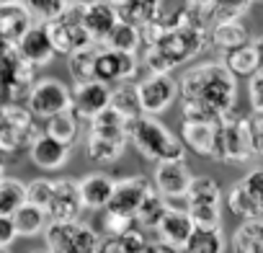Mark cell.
<instances>
[{"instance_id":"obj_1","label":"cell","mask_w":263,"mask_h":253,"mask_svg":"<svg viewBox=\"0 0 263 253\" xmlns=\"http://www.w3.org/2000/svg\"><path fill=\"white\" fill-rule=\"evenodd\" d=\"M183 119L219 124L237 103V78L224 62H199L178 80Z\"/></svg>"},{"instance_id":"obj_2","label":"cell","mask_w":263,"mask_h":253,"mask_svg":"<svg viewBox=\"0 0 263 253\" xmlns=\"http://www.w3.org/2000/svg\"><path fill=\"white\" fill-rule=\"evenodd\" d=\"M129 142L145 160L155 166L168 160H186V148L181 137L173 135L155 116H137L135 121H129Z\"/></svg>"},{"instance_id":"obj_3","label":"cell","mask_w":263,"mask_h":253,"mask_svg":"<svg viewBox=\"0 0 263 253\" xmlns=\"http://www.w3.org/2000/svg\"><path fill=\"white\" fill-rule=\"evenodd\" d=\"M253 140H250V124L248 116L232 111L217 124V148H214V160L242 166L253 160Z\"/></svg>"},{"instance_id":"obj_4","label":"cell","mask_w":263,"mask_h":253,"mask_svg":"<svg viewBox=\"0 0 263 253\" xmlns=\"http://www.w3.org/2000/svg\"><path fill=\"white\" fill-rule=\"evenodd\" d=\"M47 253H98L101 235L88 222H49L44 230Z\"/></svg>"},{"instance_id":"obj_5","label":"cell","mask_w":263,"mask_h":253,"mask_svg":"<svg viewBox=\"0 0 263 253\" xmlns=\"http://www.w3.org/2000/svg\"><path fill=\"white\" fill-rule=\"evenodd\" d=\"M70 103H72V88L54 78L36 80L29 91V114L42 121H49L52 116L70 111Z\"/></svg>"},{"instance_id":"obj_6","label":"cell","mask_w":263,"mask_h":253,"mask_svg":"<svg viewBox=\"0 0 263 253\" xmlns=\"http://www.w3.org/2000/svg\"><path fill=\"white\" fill-rule=\"evenodd\" d=\"M178 16H181V11H178ZM209 44V34L206 31H199V29H194L191 24H186V19L181 16L178 19V24L155 44V47H160L178 67L186 62V60H191V57H196L204 47ZM150 47V44H147Z\"/></svg>"},{"instance_id":"obj_7","label":"cell","mask_w":263,"mask_h":253,"mask_svg":"<svg viewBox=\"0 0 263 253\" xmlns=\"http://www.w3.org/2000/svg\"><path fill=\"white\" fill-rule=\"evenodd\" d=\"M142 116H158L173 106L178 98V80L173 75H145L135 83Z\"/></svg>"},{"instance_id":"obj_8","label":"cell","mask_w":263,"mask_h":253,"mask_svg":"<svg viewBox=\"0 0 263 253\" xmlns=\"http://www.w3.org/2000/svg\"><path fill=\"white\" fill-rule=\"evenodd\" d=\"M111 106V85L101 80L80 83L72 85V103L70 111L75 114L78 121H93L98 114H103Z\"/></svg>"},{"instance_id":"obj_9","label":"cell","mask_w":263,"mask_h":253,"mask_svg":"<svg viewBox=\"0 0 263 253\" xmlns=\"http://www.w3.org/2000/svg\"><path fill=\"white\" fill-rule=\"evenodd\" d=\"M153 191L150 181L145 176H126V178H119L114 184V194H111V202H108V212H116V214H124V217H132L140 212L142 202L147 199V194Z\"/></svg>"},{"instance_id":"obj_10","label":"cell","mask_w":263,"mask_h":253,"mask_svg":"<svg viewBox=\"0 0 263 253\" xmlns=\"http://www.w3.org/2000/svg\"><path fill=\"white\" fill-rule=\"evenodd\" d=\"M191 168L186 160H168V163H158L155 166V191L165 199V202H173V199H186V191L191 186Z\"/></svg>"},{"instance_id":"obj_11","label":"cell","mask_w":263,"mask_h":253,"mask_svg":"<svg viewBox=\"0 0 263 253\" xmlns=\"http://www.w3.org/2000/svg\"><path fill=\"white\" fill-rule=\"evenodd\" d=\"M140 70V57L137 55H121V52H108L98 47L96 57V80L111 85V83H126L137 75Z\"/></svg>"},{"instance_id":"obj_12","label":"cell","mask_w":263,"mask_h":253,"mask_svg":"<svg viewBox=\"0 0 263 253\" xmlns=\"http://www.w3.org/2000/svg\"><path fill=\"white\" fill-rule=\"evenodd\" d=\"M80 212H83V202H80L78 181L75 178H57L54 191H52V202L47 209L49 222H78Z\"/></svg>"},{"instance_id":"obj_13","label":"cell","mask_w":263,"mask_h":253,"mask_svg":"<svg viewBox=\"0 0 263 253\" xmlns=\"http://www.w3.org/2000/svg\"><path fill=\"white\" fill-rule=\"evenodd\" d=\"M16 55L24 65L29 67H44L54 60V47L49 42L47 26H31L18 42H16Z\"/></svg>"},{"instance_id":"obj_14","label":"cell","mask_w":263,"mask_h":253,"mask_svg":"<svg viewBox=\"0 0 263 253\" xmlns=\"http://www.w3.org/2000/svg\"><path fill=\"white\" fill-rule=\"evenodd\" d=\"M155 232H158L160 245H165V248L181 253L183 245L189 243L191 232H194V222H191V217H189L186 209H181V207H168V212L163 214V220H160V225L155 227Z\"/></svg>"},{"instance_id":"obj_15","label":"cell","mask_w":263,"mask_h":253,"mask_svg":"<svg viewBox=\"0 0 263 253\" xmlns=\"http://www.w3.org/2000/svg\"><path fill=\"white\" fill-rule=\"evenodd\" d=\"M47 34H49V42L54 47V55H75L80 49L96 47L93 39L88 37V31L80 24H70L65 19H57L54 24H49Z\"/></svg>"},{"instance_id":"obj_16","label":"cell","mask_w":263,"mask_h":253,"mask_svg":"<svg viewBox=\"0 0 263 253\" xmlns=\"http://www.w3.org/2000/svg\"><path fill=\"white\" fill-rule=\"evenodd\" d=\"M70 153L72 148L57 142L54 137H49L47 132H39L31 145H29V155H31V163L42 171H60L62 166H67L70 160Z\"/></svg>"},{"instance_id":"obj_17","label":"cell","mask_w":263,"mask_h":253,"mask_svg":"<svg viewBox=\"0 0 263 253\" xmlns=\"http://www.w3.org/2000/svg\"><path fill=\"white\" fill-rule=\"evenodd\" d=\"M178 137H181L183 148H189L191 153H196L201 158H214V148H217V124L214 121L183 119Z\"/></svg>"},{"instance_id":"obj_18","label":"cell","mask_w":263,"mask_h":253,"mask_svg":"<svg viewBox=\"0 0 263 253\" xmlns=\"http://www.w3.org/2000/svg\"><path fill=\"white\" fill-rule=\"evenodd\" d=\"M119 24V11L108 3H98V0H88L85 3V19L83 26L88 31V37L93 39L96 47H101V42L114 31V26Z\"/></svg>"},{"instance_id":"obj_19","label":"cell","mask_w":263,"mask_h":253,"mask_svg":"<svg viewBox=\"0 0 263 253\" xmlns=\"http://www.w3.org/2000/svg\"><path fill=\"white\" fill-rule=\"evenodd\" d=\"M114 178L108 173H88L78 181V191H80V202L83 209H106L114 194Z\"/></svg>"},{"instance_id":"obj_20","label":"cell","mask_w":263,"mask_h":253,"mask_svg":"<svg viewBox=\"0 0 263 253\" xmlns=\"http://www.w3.org/2000/svg\"><path fill=\"white\" fill-rule=\"evenodd\" d=\"M163 6H165V0H126L116 11H119V21L145 31L153 21L163 16Z\"/></svg>"},{"instance_id":"obj_21","label":"cell","mask_w":263,"mask_h":253,"mask_svg":"<svg viewBox=\"0 0 263 253\" xmlns=\"http://www.w3.org/2000/svg\"><path fill=\"white\" fill-rule=\"evenodd\" d=\"M209 44L224 55L250 44V34L248 26L242 21H214V26L209 29Z\"/></svg>"},{"instance_id":"obj_22","label":"cell","mask_w":263,"mask_h":253,"mask_svg":"<svg viewBox=\"0 0 263 253\" xmlns=\"http://www.w3.org/2000/svg\"><path fill=\"white\" fill-rule=\"evenodd\" d=\"M31 19L24 11L21 3H11V6H0V39H6L16 47V42L31 29Z\"/></svg>"},{"instance_id":"obj_23","label":"cell","mask_w":263,"mask_h":253,"mask_svg":"<svg viewBox=\"0 0 263 253\" xmlns=\"http://www.w3.org/2000/svg\"><path fill=\"white\" fill-rule=\"evenodd\" d=\"M227 209L240 217L242 222H250V220H263V204L248 191V186L242 181H237L230 191H227Z\"/></svg>"},{"instance_id":"obj_24","label":"cell","mask_w":263,"mask_h":253,"mask_svg":"<svg viewBox=\"0 0 263 253\" xmlns=\"http://www.w3.org/2000/svg\"><path fill=\"white\" fill-rule=\"evenodd\" d=\"M90 135H98L103 140H114V142L126 145L129 142V121L121 119L114 109H106L103 114H98L90 121Z\"/></svg>"},{"instance_id":"obj_25","label":"cell","mask_w":263,"mask_h":253,"mask_svg":"<svg viewBox=\"0 0 263 253\" xmlns=\"http://www.w3.org/2000/svg\"><path fill=\"white\" fill-rule=\"evenodd\" d=\"M103 49L108 52H121V55H137L142 49V31L135 29V26H129L124 21H119L114 26V31L101 42Z\"/></svg>"},{"instance_id":"obj_26","label":"cell","mask_w":263,"mask_h":253,"mask_svg":"<svg viewBox=\"0 0 263 253\" xmlns=\"http://www.w3.org/2000/svg\"><path fill=\"white\" fill-rule=\"evenodd\" d=\"M227 240L222 227H194L181 253H224Z\"/></svg>"},{"instance_id":"obj_27","label":"cell","mask_w":263,"mask_h":253,"mask_svg":"<svg viewBox=\"0 0 263 253\" xmlns=\"http://www.w3.org/2000/svg\"><path fill=\"white\" fill-rule=\"evenodd\" d=\"M181 16L186 19V24H191L199 31H206L214 26L217 21V6L214 0H181Z\"/></svg>"},{"instance_id":"obj_28","label":"cell","mask_w":263,"mask_h":253,"mask_svg":"<svg viewBox=\"0 0 263 253\" xmlns=\"http://www.w3.org/2000/svg\"><path fill=\"white\" fill-rule=\"evenodd\" d=\"M108 109H114V111H116L121 119H126V121H135L137 116H142L135 83L111 85V106H108Z\"/></svg>"},{"instance_id":"obj_29","label":"cell","mask_w":263,"mask_h":253,"mask_svg":"<svg viewBox=\"0 0 263 253\" xmlns=\"http://www.w3.org/2000/svg\"><path fill=\"white\" fill-rule=\"evenodd\" d=\"M13 225H16V232L18 238H36V235H44L47 225H49V217L44 209L34 207V204H24L16 214H13Z\"/></svg>"},{"instance_id":"obj_30","label":"cell","mask_w":263,"mask_h":253,"mask_svg":"<svg viewBox=\"0 0 263 253\" xmlns=\"http://www.w3.org/2000/svg\"><path fill=\"white\" fill-rule=\"evenodd\" d=\"M232 250L235 253H263V220L242 222L232 232Z\"/></svg>"},{"instance_id":"obj_31","label":"cell","mask_w":263,"mask_h":253,"mask_svg":"<svg viewBox=\"0 0 263 253\" xmlns=\"http://www.w3.org/2000/svg\"><path fill=\"white\" fill-rule=\"evenodd\" d=\"M194 204H217L222 207V189L212 176H194L186 191V207Z\"/></svg>"},{"instance_id":"obj_32","label":"cell","mask_w":263,"mask_h":253,"mask_svg":"<svg viewBox=\"0 0 263 253\" xmlns=\"http://www.w3.org/2000/svg\"><path fill=\"white\" fill-rule=\"evenodd\" d=\"M24 11L29 13L31 24L36 26H49L57 19H62L67 0H21Z\"/></svg>"},{"instance_id":"obj_33","label":"cell","mask_w":263,"mask_h":253,"mask_svg":"<svg viewBox=\"0 0 263 253\" xmlns=\"http://www.w3.org/2000/svg\"><path fill=\"white\" fill-rule=\"evenodd\" d=\"M44 124H47V127H44V132H47L49 137H54L57 142H62V145H67V148L75 145L78 132H80V121L75 119L72 111L57 114V116H52V119L44 121Z\"/></svg>"},{"instance_id":"obj_34","label":"cell","mask_w":263,"mask_h":253,"mask_svg":"<svg viewBox=\"0 0 263 253\" xmlns=\"http://www.w3.org/2000/svg\"><path fill=\"white\" fill-rule=\"evenodd\" d=\"M24 204H26V184L6 176L0 181V214L13 217Z\"/></svg>"},{"instance_id":"obj_35","label":"cell","mask_w":263,"mask_h":253,"mask_svg":"<svg viewBox=\"0 0 263 253\" xmlns=\"http://www.w3.org/2000/svg\"><path fill=\"white\" fill-rule=\"evenodd\" d=\"M124 148H126V145L114 142V140H103V137H98V135H88V140H85V153H88V158H90L93 163H101V166L116 163V160L121 158Z\"/></svg>"},{"instance_id":"obj_36","label":"cell","mask_w":263,"mask_h":253,"mask_svg":"<svg viewBox=\"0 0 263 253\" xmlns=\"http://www.w3.org/2000/svg\"><path fill=\"white\" fill-rule=\"evenodd\" d=\"M224 67L235 78H240V75L253 78L258 73V52H255L253 42L245 44V47H240V49H235V52H230V55H224Z\"/></svg>"},{"instance_id":"obj_37","label":"cell","mask_w":263,"mask_h":253,"mask_svg":"<svg viewBox=\"0 0 263 253\" xmlns=\"http://www.w3.org/2000/svg\"><path fill=\"white\" fill-rule=\"evenodd\" d=\"M96 57H98V47H88V49H80V52L70 55L67 67H70V75H72L75 85L96 80Z\"/></svg>"},{"instance_id":"obj_38","label":"cell","mask_w":263,"mask_h":253,"mask_svg":"<svg viewBox=\"0 0 263 253\" xmlns=\"http://www.w3.org/2000/svg\"><path fill=\"white\" fill-rule=\"evenodd\" d=\"M168 202L153 189L150 194H147V199L142 202V207H140V212L135 214V222L140 225V227H145V230H155L158 225H160V220H163V214L168 212Z\"/></svg>"},{"instance_id":"obj_39","label":"cell","mask_w":263,"mask_h":253,"mask_svg":"<svg viewBox=\"0 0 263 253\" xmlns=\"http://www.w3.org/2000/svg\"><path fill=\"white\" fill-rule=\"evenodd\" d=\"M145 245L147 243L135 230V232L121 235V238H106V240H101V250L98 253H142Z\"/></svg>"},{"instance_id":"obj_40","label":"cell","mask_w":263,"mask_h":253,"mask_svg":"<svg viewBox=\"0 0 263 253\" xmlns=\"http://www.w3.org/2000/svg\"><path fill=\"white\" fill-rule=\"evenodd\" d=\"M194 227H222V207L217 204H194L186 207Z\"/></svg>"},{"instance_id":"obj_41","label":"cell","mask_w":263,"mask_h":253,"mask_svg":"<svg viewBox=\"0 0 263 253\" xmlns=\"http://www.w3.org/2000/svg\"><path fill=\"white\" fill-rule=\"evenodd\" d=\"M135 220L132 217H124V214H116V212H108L103 209V217H101V227H103V235L106 238H121V235H129L135 232Z\"/></svg>"},{"instance_id":"obj_42","label":"cell","mask_w":263,"mask_h":253,"mask_svg":"<svg viewBox=\"0 0 263 253\" xmlns=\"http://www.w3.org/2000/svg\"><path fill=\"white\" fill-rule=\"evenodd\" d=\"M52 191H54V181L49 178H34L26 184V202L39 207V209H49V202H52Z\"/></svg>"},{"instance_id":"obj_43","label":"cell","mask_w":263,"mask_h":253,"mask_svg":"<svg viewBox=\"0 0 263 253\" xmlns=\"http://www.w3.org/2000/svg\"><path fill=\"white\" fill-rule=\"evenodd\" d=\"M217 6V21H240L250 6L253 0H214Z\"/></svg>"},{"instance_id":"obj_44","label":"cell","mask_w":263,"mask_h":253,"mask_svg":"<svg viewBox=\"0 0 263 253\" xmlns=\"http://www.w3.org/2000/svg\"><path fill=\"white\" fill-rule=\"evenodd\" d=\"M248 101H250L253 114H263V75L260 73L248 78Z\"/></svg>"},{"instance_id":"obj_45","label":"cell","mask_w":263,"mask_h":253,"mask_svg":"<svg viewBox=\"0 0 263 253\" xmlns=\"http://www.w3.org/2000/svg\"><path fill=\"white\" fill-rule=\"evenodd\" d=\"M245 186H248V191L263 204V163L260 166H255V168H250L242 178H240Z\"/></svg>"},{"instance_id":"obj_46","label":"cell","mask_w":263,"mask_h":253,"mask_svg":"<svg viewBox=\"0 0 263 253\" xmlns=\"http://www.w3.org/2000/svg\"><path fill=\"white\" fill-rule=\"evenodd\" d=\"M250 124V140H253V153L258 158H263V114H250L248 116Z\"/></svg>"},{"instance_id":"obj_47","label":"cell","mask_w":263,"mask_h":253,"mask_svg":"<svg viewBox=\"0 0 263 253\" xmlns=\"http://www.w3.org/2000/svg\"><path fill=\"white\" fill-rule=\"evenodd\" d=\"M16 238H18V232H16L13 217L0 214V250H3V248H11Z\"/></svg>"},{"instance_id":"obj_48","label":"cell","mask_w":263,"mask_h":253,"mask_svg":"<svg viewBox=\"0 0 263 253\" xmlns=\"http://www.w3.org/2000/svg\"><path fill=\"white\" fill-rule=\"evenodd\" d=\"M253 47H255V52H258V73L263 75V34L253 42Z\"/></svg>"},{"instance_id":"obj_49","label":"cell","mask_w":263,"mask_h":253,"mask_svg":"<svg viewBox=\"0 0 263 253\" xmlns=\"http://www.w3.org/2000/svg\"><path fill=\"white\" fill-rule=\"evenodd\" d=\"M98 3H108V6L119 8V6H124V3H126V0H98Z\"/></svg>"},{"instance_id":"obj_50","label":"cell","mask_w":263,"mask_h":253,"mask_svg":"<svg viewBox=\"0 0 263 253\" xmlns=\"http://www.w3.org/2000/svg\"><path fill=\"white\" fill-rule=\"evenodd\" d=\"M6 178V160H3V155H0V181Z\"/></svg>"},{"instance_id":"obj_51","label":"cell","mask_w":263,"mask_h":253,"mask_svg":"<svg viewBox=\"0 0 263 253\" xmlns=\"http://www.w3.org/2000/svg\"><path fill=\"white\" fill-rule=\"evenodd\" d=\"M0 253H13V250H11V248H3V250H0Z\"/></svg>"},{"instance_id":"obj_52","label":"cell","mask_w":263,"mask_h":253,"mask_svg":"<svg viewBox=\"0 0 263 253\" xmlns=\"http://www.w3.org/2000/svg\"><path fill=\"white\" fill-rule=\"evenodd\" d=\"M36 253H42V250H36Z\"/></svg>"},{"instance_id":"obj_53","label":"cell","mask_w":263,"mask_h":253,"mask_svg":"<svg viewBox=\"0 0 263 253\" xmlns=\"http://www.w3.org/2000/svg\"><path fill=\"white\" fill-rule=\"evenodd\" d=\"M253 3H255V0H253Z\"/></svg>"}]
</instances>
